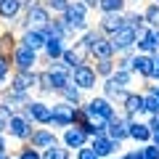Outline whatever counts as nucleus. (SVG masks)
Returning <instances> with one entry per match:
<instances>
[{
    "mask_svg": "<svg viewBox=\"0 0 159 159\" xmlns=\"http://www.w3.org/2000/svg\"><path fill=\"white\" fill-rule=\"evenodd\" d=\"M61 16L72 24V29H74L77 34H82V32H88V29H90V19H88V16H90V8H88L82 0H72V3H69V8L61 13Z\"/></svg>",
    "mask_w": 159,
    "mask_h": 159,
    "instance_id": "obj_1",
    "label": "nucleus"
},
{
    "mask_svg": "<svg viewBox=\"0 0 159 159\" xmlns=\"http://www.w3.org/2000/svg\"><path fill=\"white\" fill-rule=\"evenodd\" d=\"M21 114H24L27 119H32L37 127H51V119H53L51 103H45L43 98H32V101L21 109Z\"/></svg>",
    "mask_w": 159,
    "mask_h": 159,
    "instance_id": "obj_2",
    "label": "nucleus"
},
{
    "mask_svg": "<svg viewBox=\"0 0 159 159\" xmlns=\"http://www.w3.org/2000/svg\"><path fill=\"white\" fill-rule=\"evenodd\" d=\"M51 19H53V13L48 11L43 3H40V6H34V8H29V11H24V13H21V29H19V32H24V29L43 32V29L51 24Z\"/></svg>",
    "mask_w": 159,
    "mask_h": 159,
    "instance_id": "obj_3",
    "label": "nucleus"
},
{
    "mask_svg": "<svg viewBox=\"0 0 159 159\" xmlns=\"http://www.w3.org/2000/svg\"><path fill=\"white\" fill-rule=\"evenodd\" d=\"M34 127H37V125H34L32 119H27L21 111H16L11 117V122H8V127H6V135L13 138V141H19V143H29Z\"/></svg>",
    "mask_w": 159,
    "mask_h": 159,
    "instance_id": "obj_4",
    "label": "nucleus"
},
{
    "mask_svg": "<svg viewBox=\"0 0 159 159\" xmlns=\"http://www.w3.org/2000/svg\"><path fill=\"white\" fill-rule=\"evenodd\" d=\"M11 64H13V72H34L37 64H43V56H40L37 51H32V48H27V45L19 43L16 51H13V56H11Z\"/></svg>",
    "mask_w": 159,
    "mask_h": 159,
    "instance_id": "obj_5",
    "label": "nucleus"
},
{
    "mask_svg": "<svg viewBox=\"0 0 159 159\" xmlns=\"http://www.w3.org/2000/svg\"><path fill=\"white\" fill-rule=\"evenodd\" d=\"M53 109V119H51V127L53 130H66V127L74 125V103H66V101H53L51 103Z\"/></svg>",
    "mask_w": 159,
    "mask_h": 159,
    "instance_id": "obj_6",
    "label": "nucleus"
},
{
    "mask_svg": "<svg viewBox=\"0 0 159 159\" xmlns=\"http://www.w3.org/2000/svg\"><path fill=\"white\" fill-rule=\"evenodd\" d=\"M72 82H74V85H77L82 93H85V90H96V85H98V74H96V69H93V61L74 66V72H72Z\"/></svg>",
    "mask_w": 159,
    "mask_h": 159,
    "instance_id": "obj_7",
    "label": "nucleus"
},
{
    "mask_svg": "<svg viewBox=\"0 0 159 159\" xmlns=\"http://www.w3.org/2000/svg\"><path fill=\"white\" fill-rule=\"evenodd\" d=\"M119 111L125 114L130 122L135 119H146V109H143V90H130L125 98V103L119 106Z\"/></svg>",
    "mask_w": 159,
    "mask_h": 159,
    "instance_id": "obj_8",
    "label": "nucleus"
},
{
    "mask_svg": "<svg viewBox=\"0 0 159 159\" xmlns=\"http://www.w3.org/2000/svg\"><path fill=\"white\" fill-rule=\"evenodd\" d=\"M90 146L96 148V154H98L101 159H111L114 154H119L122 143L114 141V138H109V133H96V135L90 138Z\"/></svg>",
    "mask_w": 159,
    "mask_h": 159,
    "instance_id": "obj_9",
    "label": "nucleus"
},
{
    "mask_svg": "<svg viewBox=\"0 0 159 159\" xmlns=\"http://www.w3.org/2000/svg\"><path fill=\"white\" fill-rule=\"evenodd\" d=\"M85 109L90 114H98V117H103V119H114L119 114V106L117 103H111L106 96H93L90 101H85Z\"/></svg>",
    "mask_w": 159,
    "mask_h": 159,
    "instance_id": "obj_10",
    "label": "nucleus"
},
{
    "mask_svg": "<svg viewBox=\"0 0 159 159\" xmlns=\"http://www.w3.org/2000/svg\"><path fill=\"white\" fill-rule=\"evenodd\" d=\"M58 141H61L66 148L77 151V148H82V146H88V143H90V135H88L80 125H72V127H66V130L61 133V138H58Z\"/></svg>",
    "mask_w": 159,
    "mask_h": 159,
    "instance_id": "obj_11",
    "label": "nucleus"
},
{
    "mask_svg": "<svg viewBox=\"0 0 159 159\" xmlns=\"http://www.w3.org/2000/svg\"><path fill=\"white\" fill-rule=\"evenodd\" d=\"M106 133H109V138H114V141H119V143L130 141V119H127L125 114L119 111L114 119H109V127H106Z\"/></svg>",
    "mask_w": 159,
    "mask_h": 159,
    "instance_id": "obj_12",
    "label": "nucleus"
},
{
    "mask_svg": "<svg viewBox=\"0 0 159 159\" xmlns=\"http://www.w3.org/2000/svg\"><path fill=\"white\" fill-rule=\"evenodd\" d=\"M11 88L19 93L37 90V69L34 72H11Z\"/></svg>",
    "mask_w": 159,
    "mask_h": 159,
    "instance_id": "obj_13",
    "label": "nucleus"
},
{
    "mask_svg": "<svg viewBox=\"0 0 159 159\" xmlns=\"http://www.w3.org/2000/svg\"><path fill=\"white\" fill-rule=\"evenodd\" d=\"M0 101H6L13 111H21V109L32 101V93H19V90H13L11 85H6V88H0Z\"/></svg>",
    "mask_w": 159,
    "mask_h": 159,
    "instance_id": "obj_14",
    "label": "nucleus"
},
{
    "mask_svg": "<svg viewBox=\"0 0 159 159\" xmlns=\"http://www.w3.org/2000/svg\"><path fill=\"white\" fill-rule=\"evenodd\" d=\"M53 143H58V135H56L53 127H34L32 138H29V146H32V148H40V151L51 148Z\"/></svg>",
    "mask_w": 159,
    "mask_h": 159,
    "instance_id": "obj_15",
    "label": "nucleus"
},
{
    "mask_svg": "<svg viewBox=\"0 0 159 159\" xmlns=\"http://www.w3.org/2000/svg\"><path fill=\"white\" fill-rule=\"evenodd\" d=\"M109 40H111V45H114V51H117V53L130 51V48H135V29L125 24V27L117 29V32H114Z\"/></svg>",
    "mask_w": 159,
    "mask_h": 159,
    "instance_id": "obj_16",
    "label": "nucleus"
},
{
    "mask_svg": "<svg viewBox=\"0 0 159 159\" xmlns=\"http://www.w3.org/2000/svg\"><path fill=\"white\" fill-rule=\"evenodd\" d=\"M66 45H72V43H66L64 37H56V34H53V37H48V40H45V48H43V53H40V56H43V64L61 58L64 51H66Z\"/></svg>",
    "mask_w": 159,
    "mask_h": 159,
    "instance_id": "obj_17",
    "label": "nucleus"
},
{
    "mask_svg": "<svg viewBox=\"0 0 159 159\" xmlns=\"http://www.w3.org/2000/svg\"><path fill=\"white\" fill-rule=\"evenodd\" d=\"M154 66H157V61H154V56H148V53H135V56H133V74H135V77L151 80Z\"/></svg>",
    "mask_w": 159,
    "mask_h": 159,
    "instance_id": "obj_18",
    "label": "nucleus"
},
{
    "mask_svg": "<svg viewBox=\"0 0 159 159\" xmlns=\"http://www.w3.org/2000/svg\"><path fill=\"white\" fill-rule=\"evenodd\" d=\"M98 29H101L106 37H111L117 29H122L125 27V13H101V19H98V24H96Z\"/></svg>",
    "mask_w": 159,
    "mask_h": 159,
    "instance_id": "obj_19",
    "label": "nucleus"
},
{
    "mask_svg": "<svg viewBox=\"0 0 159 159\" xmlns=\"http://www.w3.org/2000/svg\"><path fill=\"white\" fill-rule=\"evenodd\" d=\"M101 88H103V93H101V96H106L109 101H111V103H117V106H122V103H125V98H127V93H130L127 88L117 85V82H114L111 77H109V80H103V85H101Z\"/></svg>",
    "mask_w": 159,
    "mask_h": 159,
    "instance_id": "obj_20",
    "label": "nucleus"
},
{
    "mask_svg": "<svg viewBox=\"0 0 159 159\" xmlns=\"http://www.w3.org/2000/svg\"><path fill=\"white\" fill-rule=\"evenodd\" d=\"M151 127H148L146 119H135V122H130V141L138 143V146H143V143H151Z\"/></svg>",
    "mask_w": 159,
    "mask_h": 159,
    "instance_id": "obj_21",
    "label": "nucleus"
},
{
    "mask_svg": "<svg viewBox=\"0 0 159 159\" xmlns=\"http://www.w3.org/2000/svg\"><path fill=\"white\" fill-rule=\"evenodd\" d=\"M24 13V6H21V0H0V21L6 24H11L16 16H21Z\"/></svg>",
    "mask_w": 159,
    "mask_h": 159,
    "instance_id": "obj_22",
    "label": "nucleus"
},
{
    "mask_svg": "<svg viewBox=\"0 0 159 159\" xmlns=\"http://www.w3.org/2000/svg\"><path fill=\"white\" fill-rule=\"evenodd\" d=\"M45 40H48L45 34H43V32H34V29H24V32H19V43L27 45V48H32V51H37V53H43Z\"/></svg>",
    "mask_w": 159,
    "mask_h": 159,
    "instance_id": "obj_23",
    "label": "nucleus"
},
{
    "mask_svg": "<svg viewBox=\"0 0 159 159\" xmlns=\"http://www.w3.org/2000/svg\"><path fill=\"white\" fill-rule=\"evenodd\" d=\"M117 56V51H114V45H111V40L109 37H101L93 45V51H90V61H101V58H114Z\"/></svg>",
    "mask_w": 159,
    "mask_h": 159,
    "instance_id": "obj_24",
    "label": "nucleus"
},
{
    "mask_svg": "<svg viewBox=\"0 0 159 159\" xmlns=\"http://www.w3.org/2000/svg\"><path fill=\"white\" fill-rule=\"evenodd\" d=\"M61 58H64V61H66L72 69L80 66V64H88V61H90V56H88V53H82L77 45H74V43H72V45H66V51H64Z\"/></svg>",
    "mask_w": 159,
    "mask_h": 159,
    "instance_id": "obj_25",
    "label": "nucleus"
},
{
    "mask_svg": "<svg viewBox=\"0 0 159 159\" xmlns=\"http://www.w3.org/2000/svg\"><path fill=\"white\" fill-rule=\"evenodd\" d=\"M56 96L61 98V101H66V103H74V106H80V103H85V101H82V90H80V88L74 85V82H69V85L64 88V90H58Z\"/></svg>",
    "mask_w": 159,
    "mask_h": 159,
    "instance_id": "obj_26",
    "label": "nucleus"
},
{
    "mask_svg": "<svg viewBox=\"0 0 159 159\" xmlns=\"http://www.w3.org/2000/svg\"><path fill=\"white\" fill-rule=\"evenodd\" d=\"M37 93L40 96H56L53 93V80L48 69H37Z\"/></svg>",
    "mask_w": 159,
    "mask_h": 159,
    "instance_id": "obj_27",
    "label": "nucleus"
},
{
    "mask_svg": "<svg viewBox=\"0 0 159 159\" xmlns=\"http://www.w3.org/2000/svg\"><path fill=\"white\" fill-rule=\"evenodd\" d=\"M93 69H96L98 80H109L114 74V69H117V61L114 58H101V61H93Z\"/></svg>",
    "mask_w": 159,
    "mask_h": 159,
    "instance_id": "obj_28",
    "label": "nucleus"
},
{
    "mask_svg": "<svg viewBox=\"0 0 159 159\" xmlns=\"http://www.w3.org/2000/svg\"><path fill=\"white\" fill-rule=\"evenodd\" d=\"M43 159H72V148H66L61 141H58V143H53L51 148L43 151Z\"/></svg>",
    "mask_w": 159,
    "mask_h": 159,
    "instance_id": "obj_29",
    "label": "nucleus"
},
{
    "mask_svg": "<svg viewBox=\"0 0 159 159\" xmlns=\"http://www.w3.org/2000/svg\"><path fill=\"white\" fill-rule=\"evenodd\" d=\"M101 13H125L127 11V0H101L98 3Z\"/></svg>",
    "mask_w": 159,
    "mask_h": 159,
    "instance_id": "obj_30",
    "label": "nucleus"
},
{
    "mask_svg": "<svg viewBox=\"0 0 159 159\" xmlns=\"http://www.w3.org/2000/svg\"><path fill=\"white\" fill-rule=\"evenodd\" d=\"M111 80L117 82V85H122V88H127V90H133V82H135V74L130 72V69H114V74H111Z\"/></svg>",
    "mask_w": 159,
    "mask_h": 159,
    "instance_id": "obj_31",
    "label": "nucleus"
},
{
    "mask_svg": "<svg viewBox=\"0 0 159 159\" xmlns=\"http://www.w3.org/2000/svg\"><path fill=\"white\" fill-rule=\"evenodd\" d=\"M125 24L127 27H133L138 32V29L146 27V19H143V11H125Z\"/></svg>",
    "mask_w": 159,
    "mask_h": 159,
    "instance_id": "obj_32",
    "label": "nucleus"
},
{
    "mask_svg": "<svg viewBox=\"0 0 159 159\" xmlns=\"http://www.w3.org/2000/svg\"><path fill=\"white\" fill-rule=\"evenodd\" d=\"M51 80H53V93H58L72 82V72H51Z\"/></svg>",
    "mask_w": 159,
    "mask_h": 159,
    "instance_id": "obj_33",
    "label": "nucleus"
},
{
    "mask_svg": "<svg viewBox=\"0 0 159 159\" xmlns=\"http://www.w3.org/2000/svg\"><path fill=\"white\" fill-rule=\"evenodd\" d=\"M143 19H146V27H159V3H148L143 8Z\"/></svg>",
    "mask_w": 159,
    "mask_h": 159,
    "instance_id": "obj_34",
    "label": "nucleus"
},
{
    "mask_svg": "<svg viewBox=\"0 0 159 159\" xmlns=\"http://www.w3.org/2000/svg\"><path fill=\"white\" fill-rule=\"evenodd\" d=\"M69 3H72V0H43V6H45L53 16H61V13L69 8Z\"/></svg>",
    "mask_w": 159,
    "mask_h": 159,
    "instance_id": "obj_35",
    "label": "nucleus"
},
{
    "mask_svg": "<svg viewBox=\"0 0 159 159\" xmlns=\"http://www.w3.org/2000/svg\"><path fill=\"white\" fill-rule=\"evenodd\" d=\"M11 72H13V64H11V58L0 53V85H6L8 80H11Z\"/></svg>",
    "mask_w": 159,
    "mask_h": 159,
    "instance_id": "obj_36",
    "label": "nucleus"
},
{
    "mask_svg": "<svg viewBox=\"0 0 159 159\" xmlns=\"http://www.w3.org/2000/svg\"><path fill=\"white\" fill-rule=\"evenodd\" d=\"M143 109H146V117L148 114H157L159 111V98L154 93H143Z\"/></svg>",
    "mask_w": 159,
    "mask_h": 159,
    "instance_id": "obj_37",
    "label": "nucleus"
},
{
    "mask_svg": "<svg viewBox=\"0 0 159 159\" xmlns=\"http://www.w3.org/2000/svg\"><path fill=\"white\" fill-rule=\"evenodd\" d=\"M16 154L21 159H43V151H40V148H32L29 143H21V148H19Z\"/></svg>",
    "mask_w": 159,
    "mask_h": 159,
    "instance_id": "obj_38",
    "label": "nucleus"
},
{
    "mask_svg": "<svg viewBox=\"0 0 159 159\" xmlns=\"http://www.w3.org/2000/svg\"><path fill=\"white\" fill-rule=\"evenodd\" d=\"M74 159H101V157H98L96 148L88 143V146H82V148H77V151H74Z\"/></svg>",
    "mask_w": 159,
    "mask_h": 159,
    "instance_id": "obj_39",
    "label": "nucleus"
},
{
    "mask_svg": "<svg viewBox=\"0 0 159 159\" xmlns=\"http://www.w3.org/2000/svg\"><path fill=\"white\" fill-rule=\"evenodd\" d=\"M13 114H16V111H13V109L8 106L6 101H0V122H3L6 127H8V122H11V117H13Z\"/></svg>",
    "mask_w": 159,
    "mask_h": 159,
    "instance_id": "obj_40",
    "label": "nucleus"
},
{
    "mask_svg": "<svg viewBox=\"0 0 159 159\" xmlns=\"http://www.w3.org/2000/svg\"><path fill=\"white\" fill-rule=\"evenodd\" d=\"M141 151H143V159H159V146H154V143H143Z\"/></svg>",
    "mask_w": 159,
    "mask_h": 159,
    "instance_id": "obj_41",
    "label": "nucleus"
},
{
    "mask_svg": "<svg viewBox=\"0 0 159 159\" xmlns=\"http://www.w3.org/2000/svg\"><path fill=\"white\" fill-rule=\"evenodd\" d=\"M146 122H148V127H151V133H159V111L157 114H148Z\"/></svg>",
    "mask_w": 159,
    "mask_h": 159,
    "instance_id": "obj_42",
    "label": "nucleus"
},
{
    "mask_svg": "<svg viewBox=\"0 0 159 159\" xmlns=\"http://www.w3.org/2000/svg\"><path fill=\"white\" fill-rule=\"evenodd\" d=\"M0 154H8V135L0 133Z\"/></svg>",
    "mask_w": 159,
    "mask_h": 159,
    "instance_id": "obj_43",
    "label": "nucleus"
},
{
    "mask_svg": "<svg viewBox=\"0 0 159 159\" xmlns=\"http://www.w3.org/2000/svg\"><path fill=\"white\" fill-rule=\"evenodd\" d=\"M43 0H21V6H24V11H29V8H34V6H40Z\"/></svg>",
    "mask_w": 159,
    "mask_h": 159,
    "instance_id": "obj_44",
    "label": "nucleus"
},
{
    "mask_svg": "<svg viewBox=\"0 0 159 159\" xmlns=\"http://www.w3.org/2000/svg\"><path fill=\"white\" fill-rule=\"evenodd\" d=\"M82 3H85V6L90 8V11H96V8H98V3H101V0H82Z\"/></svg>",
    "mask_w": 159,
    "mask_h": 159,
    "instance_id": "obj_45",
    "label": "nucleus"
},
{
    "mask_svg": "<svg viewBox=\"0 0 159 159\" xmlns=\"http://www.w3.org/2000/svg\"><path fill=\"white\" fill-rule=\"evenodd\" d=\"M151 34H154V40H157V45H159V27H151Z\"/></svg>",
    "mask_w": 159,
    "mask_h": 159,
    "instance_id": "obj_46",
    "label": "nucleus"
},
{
    "mask_svg": "<svg viewBox=\"0 0 159 159\" xmlns=\"http://www.w3.org/2000/svg\"><path fill=\"white\" fill-rule=\"evenodd\" d=\"M3 159H21V157H19V154H16V151H13V154H11V151H8V154H6V157H3Z\"/></svg>",
    "mask_w": 159,
    "mask_h": 159,
    "instance_id": "obj_47",
    "label": "nucleus"
},
{
    "mask_svg": "<svg viewBox=\"0 0 159 159\" xmlns=\"http://www.w3.org/2000/svg\"><path fill=\"white\" fill-rule=\"evenodd\" d=\"M151 143H154V146H159V133H154V135H151Z\"/></svg>",
    "mask_w": 159,
    "mask_h": 159,
    "instance_id": "obj_48",
    "label": "nucleus"
},
{
    "mask_svg": "<svg viewBox=\"0 0 159 159\" xmlns=\"http://www.w3.org/2000/svg\"><path fill=\"white\" fill-rule=\"evenodd\" d=\"M111 159H127V157H125V154H114Z\"/></svg>",
    "mask_w": 159,
    "mask_h": 159,
    "instance_id": "obj_49",
    "label": "nucleus"
},
{
    "mask_svg": "<svg viewBox=\"0 0 159 159\" xmlns=\"http://www.w3.org/2000/svg\"><path fill=\"white\" fill-rule=\"evenodd\" d=\"M0 133H6V125H3V122H0Z\"/></svg>",
    "mask_w": 159,
    "mask_h": 159,
    "instance_id": "obj_50",
    "label": "nucleus"
},
{
    "mask_svg": "<svg viewBox=\"0 0 159 159\" xmlns=\"http://www.w3.org/2000/svg\"><path fill=\"white\" fill-rule=\"evenodd\" d=\"M154 61H157V66H159V53H157V56H154Z\"/></svg>",
    "mask_w": 159,
    "mask_h": 159,
    "instance_id": "obj_51",
    "label": "nucleus"
},
{
    "mask_svg": "<svg viewBox=\"0 0 159 159\" xmlns=\"http://www.w3.org/2000/svg\"><path fill=\"white\" fill-rule=\"evenodd\" d=\"M127 3H141V0H127Z\"/></svg>",
    "mask_w": 159,
    "mask_h": 159,
    "instance_id": "obj_52",
    "label": "nucleus"
},
{
    "mask_svg": "<svg viewBox=\"0 0 159 159\" xmlns=\"http://www.w3.org/2000/svg\"><path fill=\"white\" fill-rule=\"evenodd\" d=\"M3 157H6V154H0V159H3Z\"/></svg>",
    "mask_w": 159,
    "mask_h": 159,
    "instance_id": "obj_53",
    "label": "nucleus"
},
{
    "mask_svg": "<svg viewBox=\"0 0 159 159\" xmlns=\"http://www.w3.org/2000/svg\"><path fill=\"white\" fill-rule=\"evenodd\" d=\"M151 3H159V0H151Z\"/></svg>",
    "mask_w": 159,
    "mask_h": 159,
    "instance_id": "obj_54",
    "label": "nucleus"
}]
</instances>
